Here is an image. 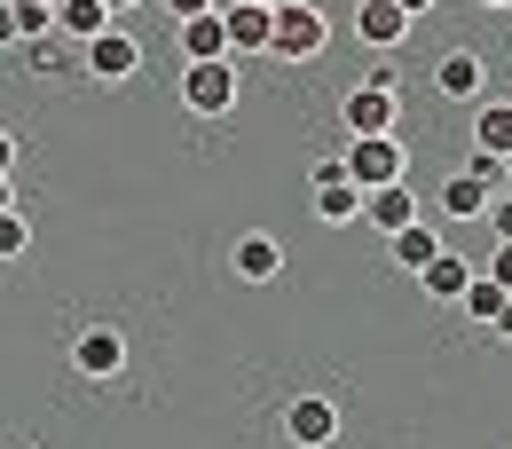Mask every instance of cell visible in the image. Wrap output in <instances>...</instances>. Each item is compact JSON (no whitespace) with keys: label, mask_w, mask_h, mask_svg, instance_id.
<instances>
[{"label":"cell","mask_w":512,"mask_h":449,"mask_svg":"<svg viewBox=\"0 0 512 449\" xmlns=\"http://www.w3.org/2000/svg\"><path fill=\"white\" fill-rule=\"evenodd\" d=\"M489 331H497V339H505V347H512V300H505V316L489 323Z\"/></svg>","instance_id":"f546056e"},{"label":"cell","mask_w":512,"mask_h":449,"mask_svg":"<svg viewBox=\"0 0 512 449\" xmlns=\"http://www.w3.org/2000/svg\"><path fill=\"white\" fill-rule=\"evenodd\" d=\"M339 119H347V134H394L402 127V87H371V79H363Z\"/></svg>","instance_id":"52a82bcc"},{"label":"cell","mask_w":512,"mask_h":449,"mask_svg":"<svg viewBox=\"0 0 512 449\" xmlns=\"http://www.w3.org/2000/svg\"><path fill=\"white\" fill-rule=\"evenodd\" d=\"M182 64H229V32H221V16H190V24H182Z\"/></svg>","instance_id":"e0dca14e"},{"label":"cell","mask_w":512,"mask_h":449,"mask_svg":"<svg viewBox=\"0 0 512 449\" xmlns=\"http://www.w3.org/2000/svg\"><path fill=\"white\" fill-rule=\"evenodd\" d=\"M0 213H16V190H8V174H0Z\"/></svg>","instance_id":"1f68e13d"},{"label":"cell","mask_w":512,"mask_h":449,"mask_svg":"<svg viewBox=\"0 0 512 449\" xmlns=\"http://www.w3.org/2000/svg\"><path fill=\"white\" fill-rule=\"evenodd\" d=\"M245 8H276V0H245Z\"/></svg>","instance_id":"836d02e7"},{"label":"cell","mask_w":512,"mask_h":449,"mask_svg":"<svg viewBox=\"0 0 512 449\" xmlns=\"http://www.w3.org/2000/svg\"><path fill=\"white\" fill-rule=\"evenodd\" d=\"M32 253V221L24 213H0V260H24Z\"/></svg>","instance_id":"cb8c5ba5"},{"label":"cell","mask_w":512,"mask_h":449,"mask_svg":"<svg viewBox=\"0 0 512 449\" xmlns=\"http://www.w3.org/2000/svg\"><path fill=\"white\" fill-rule=\"evenodd\" d=\"M158 8H166V16H174V24H190V16H213V8H221V0H158Z\"/></svg>","instance_id":"4316f807"},{"label":"cell","mask_w":512,"mask_h":449,"mask_svg":"<svg viewBox=\"0 0 512 449\" xmlns=\"http://www.w3.org/2000/svg\"><path fill=\"white\" fill-rule=\"evenodd\" d=\"M87 71H95L103 87H127L134 71H142V40H134L127 24H111V32H95V40H87Z\"/></svg>","instance_id":"5b68a950"},{"label":"cell","mask_w":512,"mask_h":449,"mask_svg":"<svg viewBox=\"0 0 512 449\" xmlns=\"http://www.w3.org/2000/svg\"><path fill=\"white\" fill-rule=\"evenodd\" d=\"M111 24H119V16H111L103 0H56V32H64V40H79V48H87L95 32H111Z\"/></svg>","instance_id":"2e32d148"},{"label":"cell","mask_w":512,"mask_h":449,"mask_svg":"<svg viewBox=\"0 0 512 449\" xmlns=\"http://www.w3.org/2000/svg\"><path fill=\"white\" fill-rule=\"evenodd\" d=\"M339 166H347V182H355L363 197L410 174V158H402V134H347V150H339Z\"/></svg>","instance_id":"7a4b0ae2"},{"label":"cell","mask_w":512,"mask_h":449,"mask_svg":"<svg viewBox=\"0 0 512 449\" xmlns=\"http://www.w3.org/2000/svg\"><path fill=\"white\" fill-rule=\"evenodd\" d=\"M0 48H16V0H0Z\"/></svg>","instance_id":"83f0119b"},{"label":"cell","mask_w":512,"mask_h":449,"mask_svg":"<svg viewBox=\"0 0 512 449\" xmlns=\"http://www.w3.org/2000/svg\"><path fill=\"white\" fill-rule=\"evenodd\" d=\"M363 221H371L379 237L410 229V221H418V197H410V182H386V190H371V197H363Z\"/></svg>","instance_id":"5bb4252c"},{"label":"cell","mask_w":512,"mask_h":449,"mask_svg":"<svg viewBox=\"0 0 512 449\" xmlns=\"http://www.w3.org/2000/svg\"><path fill=\"white\" fill-rule=\"evenodd\" d=\"M213 16H221V32H229V64H253V56H268V8L221 0Z\"/></svg>","instance_id":"9c48e42d"},{"label":"cell","mask_w":512,"mask_h":449,"mask_svg":"<svg viewBox=\"0 0 512 449\" xmlns=\"http://www.w3.org/2000/svg\"><path fill=\"white\" fill-rule=\"evenodd\" d=\"M442 213H449V221H481V213H489V190L457 174V182H442Z\"/></svg>","instance_id":"d6986e66"},{"label":"cell","mask_w":512,"mask_h":449,"mask_svg":"<svg viewBox=\"0 0 512 449\" xmlns=\"http://www.w3.org/2000/svg\"><path fill=\"white\" fill-rule=\"evenodd\" d=\"M103 8H111V16H119V8H142V0H103Z\"/></svg>","instance_id":"d6a6232c"},{"label":"cell","mask_w":512,"mask_h":449,"mask_svg":"<svg viewBox=\"0 0 512 449\" xmlns=\"http://www.w3.org/2000/svg\"><path fill=\"white\" fill-rule=\"evenodd\" d=\"M308 205H316V221L323 229H347V221H363V190L347 182V166L339 158H316V174H308Z\"/></svg>","instance_id":"277c9868"},{"label":"cell","mask_w":512,"mask_h":449,"mask_svg":"<svg viewBox=\"0 0 512 449\" xmlns=\"http://www.w3.org/2000/svg\"><path fill=\"white\" fill-rule=\"evenodd\" d=\"M394 8H402V16H410V24H418V16H426V8H434V0H394Z\"/></svg>","instance_id":"4dcf8cb0"},{"label":"cell","mask_w":512,"mask_h":449,"mask_svg":"<svg viewBox=\"0 0 512 449\" xmlns=\"http://www.w3.org/2000/svg\"><path fill=\"white\" fill-rule=\"evenodd\" d=\"M386 245H394V260H402V268H410V276H418V268H426V260L442 253V237H434V229H426V221H410V229H394V237H386Z\"/></svg>","instance_id":"ac0fdd59"},{"label":"cell","mask_w":512,"mask_h":449,"mask_svg":"<svg viewBox=\"0 0 512 449\" xmlns=\"http://www.w3.org/2000/svg\"><path fill=\"white\" fill-rule=\"evenodd\" d=\"M481 8H512V0H481Z\"/></svg>","instance_id":"e575fe53"},{"label":"cell","mask_w":512,"mask_h":449,"mask_svg":"<svg viewBox=\"0 0 512 449\" xmlns=\"http://www.w3.org/2000/svg\"><path fill=\"white\" fill-rule=\"evenodd\" d=\"M323 48H331L323 0H276V8H268V56H284V64H316Z\"/></svg>","instance_id":"6da1fadb"},{"label":"cell","mask_w":512,"mask_h":449,"mask_svg":"<svg viewBox=\"0 0 512 449\" xmlns=\"http://www.w3.org/2000/svg\"><path fill=\"white\" fill-rule=\"evenodd\" d=\"M481 276H489V284H505V300H512V245H497V253L481 260Z\"/></svg>","instance_id":"484cf974"},{"label":"cell","mask_w":512,"mask_h":449,"mask_svg":"<svg viewBox=\"0 0 512 449\" xmlns=\"http://www.w3.org/2000/svg\"><path fill=\"white\" fill-rule=\"evenodd\" d=\"M434 87H442L449 103H481V87H489V64H481L473 48H449L442 64H434Z\"/></svg>","instance_id":"7c38bea8"},{"label":"cell","mask_w":512,"mask_h":449,"mask_svg":"<svg viewBox=\"0 0 512 449\" xmlns=\"http://www.w3.org/2000/svg\"><path fill=\"white\" fill-rule=\"evenodd\" d=\"M24 64L40 71V79H56V71H71V40H64V32H48V40H24Z\"/></svg>","instance_id":"ffe728a7"},{"label":"cell","mask_w":512,"mask_h":449,"mask_svg":"<svg viewBox=\"0 0 512 449\" xmlns=\"http://www.w3.org/2000/svg\"><path fill=\"white\" fill-rule=\"evenodd\" d=\"M8 166H16V134L0 127V174H8Z\"/></svg>","instance_id":"f1b7e54d"},{"label":"cell","mask_w":512,"mask_h":449,"mask_svg":"<svg viewBox=\"0 0 512 449\" xmlns=\"http://www.w3.org/2000/svg\"><path fill=\"white\" fill-rule=\"evenodd\" d=\"M32 8H56V0H32Z\"/></svg>","instance_id":"d590c367"},{"label":"cell","mask_w":512,"mask_h":449,"mask_svg":"<svg viewBox=\"0 0 512 449\" xmlns=\"http://www.w3.org/2000/svg\"><path fill=\"white\" fill-rule=\"evenodd\" d=\"M56 32V8H32V0H16V48L24 40H48Z\"/></svg>","instance_id":"603a6c76"},{"label":"cell","mask_w":512,"mask_h":449,"mask_svg":"<svg viewBox=\"0 0 512 449\" xmlns=\"http://www.w3.org/2000/svg\"><path fill=\"white\" fill-rule=\"evenodd\" d=\"M473 150H489V158H512V103H473Z\"/></svg>","instance_id":"9a60e30c"},{"label":"cell","mask_w":512,"mask_h":449,"mask_svg":"<svg viewBox=\"0 0 512 449\" xmlns=\"http://www.w3.org/2000/svg\"><path fill=\"white\" fill-rule=\"evenodd\" d=\"M473 276H481V268H473L465 253H449V245H442V253L418 268V292H426V300H465V284H473Z\"/></svg>","instance_id":"4fadbf2b"},{"label":"cell","mask_w":512,"mask_h":449,"mask_svg":"<svg viewBox=\"0 0 512 449\" xmlns=\"http://www.w3.org/2000/svg\"><path fill=\"white\" fill-rule=\"evenodd\" d=\"M71 371H79V379H119V371H127V339H119L111 323H87V331L71 339Z\"/></svg>","instance_id":"8992f818"},{"label":"cell","mask_w":512,"mask_h":449,"mask_svg":"<svg viewBox=\"0 0 512 449\" xmlns=\"http://www.w3.org/2000/svg\"><path fill=\"white\" fill-rule=\"evenodd\" d=\"M284 434H292V449H331L339 442V402H323V394L284 402Z\"/></svg>","instance_id":"ba28073f"},{"label":"cell","mask_w":512,"mask_h":449,"mask_svg":"<svg viewBox=\"0 0 512 449\" xmlns=\"http://www.w3.org/2000/svg\"><path fill=\"white\" fill-rule=\"evenodd\" d=\"M505 166H512V158H489V150H473V158H465V182H481L489 197H505V190H512Z\"/></svg>","instance_id":"7402d4cb"},{"label":"cell","mask_w":512,"mask_h":449,"mask_svg":"<svg viewBox=\"0 0 512 449\" xmlns=\"http://www.w3.org/2000/svg\"><path fill=\"white\" fill-rule=\"evenodd\" d=\"M465 316H473V323H497V316H505V284L473 276V284H465Z\"/></svg>","instance_id":"44dd1931"},{"label":"cell","mask_w":512,"mask_h":449,"mask_svg":"<svg viewBox=\"0 0 512 449\" xmlns=\"http://www.w3.org/2000/svg\"><path fill=\"white\" fill-rule=\"evenodd\" d=\"M489 229H497V245H512V190L505 197H489V213H481Z\"/></svg>","instance_id":"d4e9b609"},{"label":"cell","mask_w":512,"mask_h":449,"mask_svg":"<svg viewBox=\"0 0 512 449\" xmlns=\"http://www.w3.org/2000/svg\"><path fill=\"white\" fill-rule=\"evenodd\" d=\"M237 87H245V64H182V111L190 119H229Z\"/></svg>","instance_id":"3957f363"},{"label":"cell","mask_w":512,"mask_h":449,"mask_svg":"<svg viewBox=\"0 0 512 449\" xmlns=\"http://www.w3.org/2000/svg\"><path fill=\"white\" fill-rule=\"evenodd\" d=\"M229 268H237L245 284H276V276H284V245H276L268 229H245V237L229 245Z\"/></svg>","instance_id":"8fae6325"},{"label":"cell","mask_w":512,"mask_h":449,"mask_svg":"<svg viewBox=\"0 0 512 449\" xmlns=\"http://www.w3.org/2000/svg\"><path fill=\"white\" fill-rule=\"evenodd\" d=\"M355 40H363L371 56H394V48L410 40V16H402L394 0H363V8H355Z\"/></svg>","instance_id":"30bf717a"}]
</instances>
